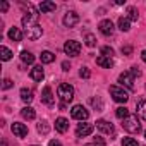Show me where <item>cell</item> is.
I'll return each instance as SVG.
<instances>
[{
  "mask_svg": "<svg viewBox=\"0 0 146 146\" xmlns=\"http://www.w3.org/2000/svg\"><path fill=\"white\" fill-rule=\"evenodd\" d=\"M0 9H2V11L5 12V11L9 9V4H7V2H2V4H0Z\"/></svg>",
  "mask_w": 146,
  "mask_h": 146,
  "instance_id": "cell-39",
  "label": "cell"
},
{
  "mask_svg": "<svg viewBox=\"0 0 146 146\" xmlns=\"http://www.w3.org/2000/svg\"><path fill=\"white\" fill-rule=\"evenodd\" d=\"M129 72H131V74H132L134 78H137V76H141V70H139L137 67H131V70H129Z\"/></svg>",
  "mask_w": 146,
  "mask_h": 146,
  "instance_id": "cell-35",
  "label": "cell"
},
{
  "mask_svg": "<svg viewBox=\"0 0 146 146\" xmlns=\"http://www.w3.org/2000/svg\"><path fill=\"white\" fill-rule=\"evenodd\" d=\"M48 146H62V143H60V141H57V139H52V141L48 143Z\"/></svg>",
  "mask_w": 146,
  "mask_h": 146,
  "instance_id": "cell-37",
  "label": "cell"
},
{
  "mask_svg": "<svg viewBox=\"0 0 146 146\" xmlns=\"http://www.w3.org/2000/svg\"><path fill=\"white\" fill-rule=\"evenodd\" d=\"M129 28H131V21L127 17H120L119 19V29L125 33V31H129Z\"/></svg>",
  "mask_w": 146,
  "mask_h": 146,
  "instance_id": "cell-24",
  "label": "cell"
},
{
  "mask_svg": "<svg viewBox=\"0 0 146 146\" xmlns=\"http://www.w3.org/2000/svg\"><path fill=\"white\" fill-rule=\"evenodd\" d=\"M40 58H41L43 64H52V62L55 60V55H53L52 52H43V53L40 55Z\"/></svg>",
  "mask_w": 146,
  "mask_h": 146,
  "instance_id": "cell-25",
  "label": "cell"
},
{
  "mask_svg": "<svg viewBox=\"0 0 146 146\" xmlns=\"http://www.w3.org/2000/svg\"><path fill=\"white\" fill-rule=\"evenodd\" d=\"M91 107L96 108V110H103V102L96 96V98H91Z\"/></svg>",
  "mask_w": 146,
  "mask_h": 146,
  "instance_id": "cell-29",
  "label": "cell"
},
{
  "mask_svg": "<svg viewBox=\"0 0 146 146\" xmlns=\"http://www.w3.org/2000/svg\"><path fill=\"white\" fill-rule=\"evenodd\" d=\"M64 52H65L69 57H76V55H79V52H81V43L76 41V40H69V41H65V45H64Z\"/></svg>",
  "mask_w": 146,
  "mask_h": 146,
  "instance_id": "cell-5",
  "label": "cell"
},
{
  "mask_svg": "<svg viewBox=\"0 0 146 146\" xmlns=\"http://www.w3.org/2000/svg\"><path fill=\"white\" fill-rule=\"evenodd\" d=\"M136 112H137V115H139L143 120H146V100H141V102L137 103Z\"/></svg>",
  "mask_w": 146,
  "mask_h": 146,
  "instance_id": "cell-20",
  "label": "cell"
},
{
  "mask_svg": "<svg viewBox=\"0 0 146 146\" xmlns=\"http://www.w3.org/2000/svg\"><path fill=\"white\" fill-rule=\"evenodd\" d=\"M95 143H96V144H100V146H105V141H103L100 136H98V137H95Z\"/></svg>",
  "mask_w": 146,
  "mask_h": 146,
  "instance_id": "cell-38",
  "label": "cell"
},
{
  "mask_svg": "<svg viewBox=\"0 0 146 146\" xmlns=\"http://www.w3.org/2000/svg\"><path fill=\"white\" fill-rule=\"evenodd\" d=\"M11 57H12V52L7 46H0V58L4 62H7V60H11Z\"/></svg>",
  "mask_w": 146,
  "mask_h": 146,
  "instance_id": "cell-23",
  "label": "cell"
},
{
  "mask_svg": "<svg viewBox=\"0 0 146 146\" xmlns=\"http://www.w3.org/2000/svg\"><path fill=\"white\" fill-rule=\"evenodd\" d=\"M9 38H11L12 41H21V40H23V31L14 26V28L9 29Z\"/></svg>",
  "mask_w": 146,
  "mask_h": 146,
  "instance_id": "cell-17",
  "label": "cell"
},
{
  "mask_svg": "<svg viewBox=\"0 0 146 146\" xmlns=\"http://www.w3.org/2000/svg\"><path fill=\"white\" fill-rule=\"evenodd\" d=\"M144 137H146V132H144Z\"/></svg>",
  "mask_w": 146,
  "mask_h": 146,
  "instance_id": "cell-43",
  "label": "cell"
},
{
  "mask_svg": "<svg viewBox=\"0 0 146 146\" xmlns=\"http://www.w3.org/2000/svg\"><path fill=\"white\" fill-rule=\"evenodd\" d=\"M141 58H143V62H146V50L141 52Z\"/></svg>",
  "mask_w": 146,
  "mask_h": 146,
  "instance_id": "cell-41",
  "label": "cell"
},
{
  "mask_svg": "<svg viewBox=\"0 0 146 146\" xmlns=\"http://www.w3.org/2000/svg\"><path fill=\"white\" fill-rule=\"evenodd\" d=\"M21 60H23L24 64H33V62H35V55H33L31 52L24 50V52H21Z\"/></svg>",
  "mask_w": 146,
  "mask_h": 146,
  "instance_id": "cell-22",
  "label": "cell"
},
{
  "mask_svg": "<svg viewBox=\"0 0 146 146\" xmlns=\"http://www.w3.org/2000/svg\"><path fill=\"white\" fill-rule=\"evenodd\" d=\"M62 67H64V70H69V69H70V65H69V62H64V64H62Z\"/></svg>",
  "mask_w": 146,
  "mask_h": 146,
  "instance_id": "cell-40",
  "label": "cell"
},
{
  "mask_svg": "<svg viewBox=\"0 0 146 146\" xmlns=\"http://www.w3.org/2000/svg\"><path fill=\"white\" fill-rule=\"evenodd\" d=\"M38 9H40L41 12H45V14H46V12H53V11L57 9V5H55L53 2H48V0H46V2H41V4H40V7H38Z\"/></svg>",
  "mask_w": 146,
  "mask_h": 146,
  "instance_id": "cell-18",
  "label": "cell"
},
{
  "mask_svg": "<svg viewBox=\"0 0 146 146\" xmlns=\"http://www.w3.org/2000/svg\"><path fill=\"white\" fill-rule=\"evenodd\" d=\"M2 88H4V90H9V88H12V81H11L9 78H5V79H4V83H2Z\"/></svg>",
  "mask_w": 146,
  "mask_h": 146,
  "instance_id": "cell-34",
  "label": "cell"
},
{
  "mask_svg": "<svg viewBox=\"0 0 146 146\" xmlns=\"http://www.w3.org/2000/svg\"><path fill=\"white\" fill-rule=\"evenodd\" d=\"M122 53L124 55H131L132 53V46H129V45L127 46H122Z\"/></svg>",
  "mask_w": 146,
  "mask_h": 146,
  "instance_id": "cell-36",
  "label": "cell"
},
{
  "mask_svg": "<svg viewBox=\"0 0 146 146\" xmlns=\"http://www.w3.org/2000/svg\"><path fill=\"white\" fill-rule=\"evenodd\" d=\"M78 23H79V16H78V12H74V11L65 12V16H64V26H65V28H74Z\"/></svg>",
  "mask_w": 146,
  "mask_h": 146,
  "instance_id": "cell-7",
  "label": "cell"
},
{
  "mask_svg": "<svg viewBox=\"0 0 146 146\" xmlns=\"http://www.w3.org/2000/svg\"><path fill=\"white\" fill-rule=\"evenodd\" d=\"M102 55L112 58V55H113V48H112V46H103V48H102Z\"/></svg>",
  "mask_w": 146,
  "mask_h": 146,
  "instance_id": "cell-31",
  "label": "cell"
},
{
  "mask_svg": "<svg viewBox=\"0 0 146 146\" xmlns=\"http://www.w3.org/2000/svg\"><path fill=\"white\" fill-rule=\"evenodd\" d=\"M55 129L58 131V132H67V129H69V120L67 119H64V117H58L57 120H55Z\"/></svg>",
  "mask_w": 146,
  "mask_h": 146,
  "instance_id": "cell-14",
  "label": "cell"
},
{
  "mask_svg": "<svg viewBox=\"0 0 146 146\" xmlns=\"http://www.w3.org/2000/svg\"><path fill=\"white\" fill-rule=\"evenodd\" d=\"M119 83L129 90H134V76L131 74V72H122V74L119 76Z\"/></svg>",
  "mask_w": 146,
  "mask_h": 146,
  "instance_id": "cell-9",
  "label": "cell"
},
{
  "mask_svg": "<svg viewBox=\"0 0 146 146\" xmlns=\"http://www.w3.org/2000/svg\"><path fill=\"white\" fill-rule=\"evenodd\" d=\"M84 41H86L88 46H95V45H96V38H95V35H91V33H86V35H84Z\"/></svg>",
  "mask_w": 146,
  "mask_h": 146,
  "instance_id": "cell-28",
  "label": "cell"
},
{
  "mask_svg": "<svg viewBox=\"0 0 146 146\" xmlns=\"http://www.w3.org/2000/svg\"><path fill=\"white\" fill-rule=\"evenodd\" d=\"M21 115L24 117V119H28V120H33L35 119V108H31V107H24L23 110H21Z\"/></svg>",
  "mask_w": 146,
  "mask_h": 146,
  "instance_id": "cell-21",
  "label": "cell"
},
{
  "mask_svg": "<svg viewBox=\"0 0 146 146\" xmlns=\"http://www.w3.org/2000/svg\"><path fill=\"white\" fill-rule=\"evenodd\" d=\"M115 115H117V119L124 120V119H127V117H129V110H127L125 107H119V108L115 110Z\"/></svg>",
  "mask_w": 146,
  "mask_h": 146,
  "instance_id": "cell-26",
  "label": "cell"
},
{
  "mask_svg": "<svg viewBox=\"0 0 146 146\" xmlns=\"http://www.w3.org/2000/svg\"><path fill=\"white\" fill-rule=\"evenodd\" d=\"M96 129H98V131H102V132H105V134H108V136H112V134H113V125H112L110 122L103 120V119L96 120Z\"/></svg>",
  "mask_w": 146,
  "mask_h": 146,
  "instance_id": "cell-12",
  "label": "cell"
},
{
  "mask_svg": "<svg viewBox=\"0 0 146 146\" xmlns=\"http://www.w3.org/2000/svg\"><path fill=\"white\" fill-rule=\"evenodd\" d=\"M98 28H100V33H102V35H105V36H112V35H113V31H115L113 23H112L110 19H103V21L98 24Z\"/></svg>",
  "mask_w": 146,
  "mask_h": 146,
  "instance_id": "cell-8",
  "label": "cell"
},
{
  "mask_svg": "<svg viewBox=\"0 0 146 146\" xmlns=\"http://www.w3.org/2000/svg\"><path fill=\"white\" fill-rule=\"evenodd\" d=\"M70 115H72V119L84 122V120H88V117H90V112H88V110H86L83 105H76V107H72V110H70Z\"/></svg>",
  "mask_w": 146,
  "mask_h": 146,
  "instance_id": "cell-6",
  "label": "cell"
},
{
  "mask_svg": "<svg viewBox=\"0 0 146 146\" xmlns=\"http://www.w3.org/2000/svg\"><path fill=\"white\" fill-rule=\"evenodd\" d=\"M48 129H50V127H48V124H46L45 120H41V122L38 124V132H41V134H46V132H48Z\"/></svg>",
  "mask_w": 146,
  "mask_h": 146,
  "instance_id": "cell-32",
  "label": "cell"
},
{
  "mask_svg": "<svg viewBox=\"0 0 146 146\" xmlns=\"http://www.w3.org/2000/svg\"><path fill=\"white\" fill-rule=\"evenodd\" d=\"M12 132L17 136V137H26L28 136V127L21 122H14L12 124Z\"/></svg>",
  "mask_w": 146,
  "mask_h": 146,
  "instance_id": "cell-13",
  "label": "cell"
},
{
  "mask_svg": "<svg viewBox=\"0 0 146 146\" xmlns=\"http://www.w3.org/2000/svg\"><path fill=\"white\" fill-rule=\"evenodd\" d=\"M127 19L129 21H137V9L136 7H129L127 9Z\"/></svg>",
  "mask_w": 146,
  "mask_h": 146,
  "instance_id": "cell-27",
  "label": "cell"
},
{
  "mask_svg": "<svg viewBox=\"0 0 146 146\" xmlns=\"http://www.w3.org/2000/svg\"><path fill=\"white\" fill-rule=\"evenodd\" d=\"M31 78H33L35 81H43V78H45V70L41 69V65H35V67L31 69Z\"/></svg>",
  "mask_w": 146,
  "mask_h": 146,
  "instance_id": "cell-15",
  "label": "cell"
},
{
  "mask_svg": "<svg viewBox=\"0 0 146 146\" xmlns=\"http://www.w3.org/2000/svg\"><path fill=\"white\" fill-rule=\"evenodd\" d=\"M96 64H98L100 67L110 69V67H113V58H108V57H103V55H100V57L96 58Z\"/></svg>",
  "mask_w": 146,
  "mask_h": 146,
  "instance_id": "cell-16",
  "label": "cell"
},
{
  "mask_svg": "<svg viewBox=\"0 0 146 146\" xmlns=\"http://www.w3.org/2000/svg\"><path fill=\"white\" fill-rule=\"evenodd\" d=\"M33 146H35V144H33Z\"/></svg>",
  "mask_w": 146,
  "mask_h": 146,
  "instance_id": "cell-44",
  "label": "cell"
},
{
  "mask_svg": "<svg viewBox=\"0 0 146 146\" xmlns=\"http://www.w3.org/2000/svg\"><path fill=\"white\" fill-rule=\"evenodd\" d=\"M41 102H43L45 105H48V107H52V105L55 103V98H53V95H52V88H50V86H45V88H43Z\"/></svg>",
  "mask_w": 146,
  "mask_h": 146,
  "instance_id": "cell-11",
  "label": "cell"
},
{
  "mask_svg": "<svg viewBox=\"0 0 146 146\" xmlns=\"http://www.w3.org/2000/svg\"><path fill=\"white\" fill-rule=\"evenodd\" d=\"M24 7V16H23V28H24V35L29 38V40H38L41 38L43 35V29L41 26L38 24V11L35 9V5L31 4H23Z\"/></svg>",
  "mask_w": 146,
  "mask_h": 146,
  "instance_id": "cell-1",
  "label": "cell"
},
{
  "mask_svg": "<svg viewBox=\"0 0 146 146\" xmlns=\"http://www.w3.org/2000/svg\"><path fill=\"white\" fill-rule=\"evenodd\" d=\"M93 124H86V122H83V124H79L78 125V129H76V136L78 137H86V136H90L91 132H93Z\"/></svg>",
  "mask_w": 146,
  "mask_h": 146,
  "instance_id": "cell-10",
  "label": "cell"
},
{
  "mask_svg": "<svg viewBox=\"0 0 146 146\" xmlns=\"http://www.w3.org/2000/svg\"><path fill=\"white\" fill-rule=\"evenodd\" d=\"M122 127L127 131V132H139L141 131V124H139V120H137V115H129L127 119H124L122 120Z\"/></svg>",
  "mask_w": 146,
  "mask_h": 146,
  "instance_id": "cell-3",
  "label": "cell"
},
{
  "mask_svg": "<svg viewBox=\"0 0 146 146\" xmlns=\"http://www.w3.org/2000/svg\"><path fill=\"white\" fill-rule=\"evenodd\" d=\"M57 95L62 100V103H67V102H70L72 98H74V88H72L70 84H67V83H62V84H58Z\"/></svg>",
  "mask_w": 146,
  "mask_h": 146,
  "instance_id": "cell-2",
  "label": "cell"
},
{
  "mask_svg": "<svg viewBox=\"0 0 146 146\" xmlns=\"http://www.w3.org/2000/svg\"><path fill=\"white\" fill-rule=\"evenodd\" d=\"M79 76H81V78H84V79H88V78L91 76V72H90V69H88V67H81Z\"/></svg>",
  "mask_w": 146,
  "mask_h": 146,
  "instance_id": "cell-33",
  "label": "cell"
},
{
  "mask_svg": "<svg viewBox=\"0 0 146 146\" xmlns=\"http://www.w3.org/2000/svg\"><path fill=\"white\" fill-rule=\"evenodd\" d=\"M122 146H139V144H137V141L134 137H124L122 139Z\"/></svg>",
  "mask_w": 146,
  "mask_h": 146,
  "instance_id": "cell-30",
  "label": "cell"
},
{
  "mask_svg": "<svg viewBox=\"0 0 146 146\" xmlns=\"http://www.w3.org/2000/svg\"><path fill=\"white\" fill-rule=\"evenodd\" d=\"M110 95H112V98H113L115 102H119V103H125V102L129 100V95H127L125 90L120 88V86H110Z\"/></svg>",
  "mask_w": 146,
  "mask_h": 146,
  "instance_id": "cell-4",
  "label": "cell"
},
{
  "mask_svg": "<svg viewBox=\"0 0 146 146\" xmlns=\"http://www.w3.org/2000/svg\"><path fill=\"white\" fill-rule=\"evenodd\" d=\"M84 146H100V144H96V143H93V144H84Z\"/></svg>",
  "mask_w": 146,
  "mask_h": 146,
  "instance_id": "cell-42",
  "label": "cell"
},
{
  "mask_svg": "<svg viewBox=\"0 0 146 146\" xmlns=\"http://www.w3.org/2000/svg\"><path fill=\"white\" fill-rule=\"evenodd\" d=\"M21 100H23L24 103H31V102H33V91L28 90V88H23V90H21Z\"/></svg>",
  "mask_w": 146,
  "mask_h": 146,
  "instance_id": "cell-19",
  "label": "cell"
}]
</instances>
